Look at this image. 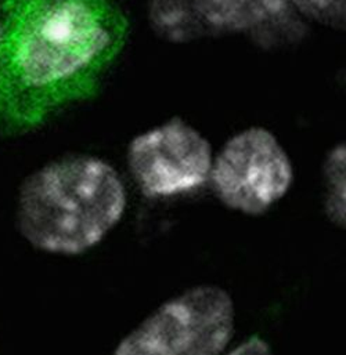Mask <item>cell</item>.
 Wrapping results in <instances>:
<instances>
[{
	"instance_id": "6",
	"label": "cell",
	"mask_w": 346,
	"mask_h": 355,
	"mask_svg": "<svg viewBox=\"0 0 346 355\" xmlns=\"http://www.w3.org/2000/svg\"><path fill=\"white\" fill-rule=\"evenodd\" d=\"M295 15L290 0H151L153 32L174 44L252 33Z\"/></svg>"
},
{
	"instance_id": "3",
	"label": "cell",
	"mask_w": 346,
	"mask_h": 355,
	"mask_svg": "<svg viewBox=\"0 0 346 355\" xmlns=\"http://www.w3.org/2000/svg\"><path fill=\"white\" fill-rule=\"evenodd\" d=\"M234 327L230 293L215 285H199L163 303L111 355H222Z\"/></svg>"
},
{
	"instance_id": "10",
	"label": "cell",
	"mask_w": 346,
	"mask_h": 355,
	"mask_svg": "<svg viewBox=\"0 0 346 355\" xmlns=\"http://www.w3.org/2000/svg\"><path fill=\"white\" fill-rule=\"evenodd\" d=\"M6 37H7V26H6V22L0 14V53L4 47V43H6Z\"/></svg>"
},
{
	"instance_id": "7",
	"label": "cell",
	"mask_w": 346,
	"mask_h": 355,
	"mask_svg": "<svg viewBox=\"0 0 346 355\" xmlns=\"http://www.w3.org/2000/svg\"><path fill=\"white\" fill-rule=\"evenodd\" d=\"M324 207L329 218L345 225V146H336L324 164Z\"/></svg>"
},
{
	"instance_id": "5",
	"label": "cell",
	"mask_w": 346,
	"mask_h": 355,
	"mask_svg": "<svg viewBox=\"0 0 346 355\" xmlns=\"http://www.w3.org/2000/svg\"><path fill=\"white\" fill-rule=\"evenodd\" d=\"M213 150L188 122L172 118L132 139L126 164L139 189L149 198H173L209 181Z\"/></svg>"
},
{
	"instance_id": "8",
	"label": "cell",
	"mask_w": 346,
	"mask_h": 355,
	"mask_svg": "<svg viewBox=\"0 0 346 355\" xmlns=\"http://www.w3.org/2000/svg\"><path fill=\"white\" fill-rule=\"evenodd\" d=\"M295 15L316 24L344 28L345 0H290Z\"/></svg>"
},
{
	"instance_id": "1",
	"label": "cell",
	"mask_w": 346,
	"mask_h": 355,
	"mask_svg": "<svg viewBox=\"0 0 346 355\" xmlns=\"http://www.w3.org/2000/svg\"><path fill=\"white\" fill-rule=\"evenodd\" d=\"M126 206L125 182L111 164L92 155H68L24 178L14 224L32 249L74 257L101 243L121 223Z\"/></svg>"
},
{
	"instance_id": "2",
	"label": "cell",
	"mask_w": 346,
	"mask_h": 355,
	"mask_svg": "<svg viewBox=\"0 0 346 355\" xmlns=\"http://www.w3.org/2000/svg\"><path fill=\"white\" fill-rule=\"evenodd\" d=\"M124 32L110 0H40L14 42L15 75L36 92L86 85L115 57Z\"/></svg>"
},
{
	"instance_id": "4",
	"label": "cell",
	"mask_w": 346,
	"mask_h": 355,
	"mask_svg": "<svg viewBox=\"0 0 346 355\" xmlns=\"http://www.w3.org/2000/svg\"><path fill=\"white\" fill-rule=\"evenodd\" d=\"M294 178L293 161L277 136L251 126L233 135L213 155L209 182L227 209L262 216L288 193Z\"/></svg>"
},
{
	"instance_id": "9",
	"label": "cell",
	"mask_w": 346,
	"mask_h": 355,
	"mask_svg": "<svg viewBox=\"0 0 346 355\" xmlns=\"http://www.w3.org/2000/svg\"><path fill=\"white\" fill-rule=\"evenodd\" d=\"M222 355H273V352L265 339L259 336H249L242 343L237 345L231 350H226Z\"/></svg>"
}]
</instances>
